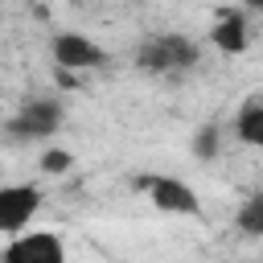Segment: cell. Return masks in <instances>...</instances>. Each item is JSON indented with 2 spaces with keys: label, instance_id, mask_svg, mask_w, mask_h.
<instances>
[{
  "label": "cell",
  "instance_id": "cell-10",
  "mask_svg": "<svg viewBox=\"0 0 263 263\" xmlns=\"http://www.w3.org/2000/svg\"><path fill=\"white\" fill-rule=\"evenodd\" d=\"M193 156H197V160H214V156H218V127H214V123H205V127L193 136Z\"/></svg>",
  "mask_w": 263,
  "mask_h": 263
},
{
  "label": "cell",
  "instance_id": "cell-7",
  "mask_svg": "<svg viewBox=\"0 0 263 263\" xmlns=\"http://www.w3.org/2000/svg\"><path fill=\"white\" fill-rule=\"evenodd\" d=\"M210 41L222 49V53H242L247 41H251V25H247V12L242 8H222L214 29H210Z\"/></svg>",
  "mask_w": 263,
  "mask_h": 263
},
{
  "label": "cell",
  "instance_id": "cell-4",
  "mask_svg": "<svg viewBox=\"0 0 263 263\" xmlns=\"http://www.w3.org/2000/svg\"><path fill=\"white\" fill-rule=\"evenodd\" d=\"M148 201L160 210V214H181V218H201V201L197 193L181 181V177H164V173H152V177H140L136 181Z\"/></svg>",
  "mask_w": 263,
  "mask_h": 263
},
{
  "label": "cell",
  "instance_id": "cell-8",
  "mask_svg": "<svg viewBox=\"0 0 263 263\" xmlns=\"http://www.w3.org/2000/svg\"><path fill=\"white\" fill-rule=\"evenodd\" d=\"M234 136L247 148L263 152V95H247L242 99V107L234 111Z\"/></svg>",
  "mask_w": 263,
  "mask_h": 263
},
{
  "label": "cell",
  "instance_id": "cell-2",
  "mask_svg": "<svg viewBox=\"0 0 263 263\" xmlns=\"http://www.w3.org/2000/svg\"><path fill=\"white\" fill-rule=\"evenodd\" d=\"M66 119V107L49 95H37V99H25L16 107V115L8 119V144H33V140H49Z\"/></svg>",
  "mask_w": 263,
  "mask_h": 263
},
{
  "label": "cell",
  "instance_id": "cell-3",
  "mask_svg": "<svg viewBox=\"0 0 263 263\" xmlns=\"http://www.w3.org/2000/svg\"><path fill=\"white\" fill-rule=\"evenodd\" d=\"M49 53H53V66H58L62 74H74V70H99V66L111 62V53H107L99 41H90L86 33H74V29L53 33V37H49Z\"/></svg>",
  "mask_w": 263,
  "mask_h": 263
},
{
  "label": "cell",
  "instance_id": "cell-9",
  "mask_svg": "<svg viewBox=\"0 0 263 263\" xmlns=\"http://www.w3.org/2000/svg\"><path fill=\"white\" fill-rule=\"evenodd\" d=\"M238 230L247 234V238H263V193H255V197H247L242 205H238Z\"/></svg>",
  "mask_w": 263,
  "mask_h": 263
},
{
  "label": "cell",
  "instance_id": "cell-5",
  "mask_svg": "<svg viewBox=\"0 0 263 263\" xmlns=\"http://www.w3.org/2000/svg\"><path fill=\"white\" fill-rule=\"evenodd\" d=\"M0 263H66V242L53 230H25L8 238Z\"/></svg>",
  "mask_w": 263,
  "mask_h": 263
},
{
  "label": "cell",
  "instance_id": "cell-11",
  "mask_svg": "<svg viewBox=\"0 0 263 263\" xmlns=\"http://www.w3.org/2000/svg\"><path fill=\"white\" fill-rule=\"evenodd\" d=\"M70 164H74V152H66V148H49V152H41V173H49V177H62Z\"/></svg>",
  "mask_w": 263,
  "mask_h": 263
},
{
  "label": "cell",
  "instance_id": "cell-12",
  "mask_svg": "<svg viewBox=\"0 0 263 263\" xmlns=\"http://www.w3.org/2000/svg\"><path fill=\"white\" fill-rule=\"evenodd\" d=\"M251 263H263V259H251Z\"/></svg>",
  "mask_w": 263,
  "mask_h": 263
},
{
  "label": "cell",
  "instance_id": "cell-1",
  "mask_svg": "<svg viewBox=\"0 0 263 263\" xmlns=\"http://www.w3.org/2000/svg\"><path fill=\"white\" fill-rule=\"evenodd\" d=\"M201 66V45L185 33H152L136 49V70L148 78H177Z\"/></svg>",
  "mask_w": 263,
  "mask_h": 263
},
{
  "label": "cell",
  "instance_id": "cell-6",
  "mask_svg": "<svg viewBox=\"0 0 263 263\" xmlns=\"http://www.w3.org/2000/svg\"><path fill=\"white\" fill-rule=\"evenodd\" d=\"M41 210V189L37 185H4L0 189V230L8 238L25 234L33 214Z\"/></svg>",
  "mask_w": 263,
  "mask_h": 263
}]
</instances>
